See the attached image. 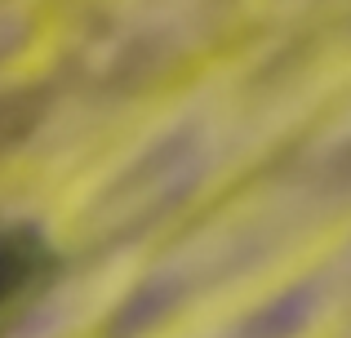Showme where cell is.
Here are the masks:
<instances>
[{
	"label": "cell",
	"mask_w": 351,
	"mask_h": 338,
	"mask_svg": "<svg viewBox=\"0 0 351 338\" xmlns=\"http://www.w3.org/2000/svg\"><path fill=\"white\" fill-rule=\"evenodd\" d=\"M36 280L40 276H36L32 254H18V250H9V245H0V321L9 316V307L23 303Z\"/></svg>",
	"instance_id": "obj_1"
}]
</instances>
